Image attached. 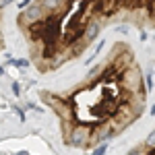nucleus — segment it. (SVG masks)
<instances>
[{"label":"nucleus","mask_w":155,"mask_h":155,"mask_svg":"<svg viewBox=\"0 0 155 155\" xmlns=\"http://www.w3.org/2000/svg\"><path fill=\"white\" fill-rule=\"evenodd\" d=\"M106 149H107V145H106V143H99V147H95L91 155H104V153H106Z\"/></svg>","instance_id":"nucleus-6"},{"label":"nucleus","mask_w":155,"mask_h":155,"mask_svg":"<svg viewBox=\"0 0 155 155\" xmlns=\"http://www.w3.org/2000/svg\"><path fill=\"white\" fill-rule=\"evenodd\" d=\"M118 85H120V89H124L128 93H141V91H145L143 89V74H141V71L137 66H128L126 71L120 72Z\"/></svg>","instance_id":"nucleus-1"},{"label":"nucleus","mask_w":155,"mask_h":155,"mask_svg":"<svg viewBox=\"0 0 155 155\" xmlns=\"http://www.w3.org/2000/svg\"><path fill=\"white\" fill-rule=\"evenodd\" d=\"M99 31H101V23H99V19H97V15H93L87 23H85L83 31H81V39H83V44H91L93 39H97L99 35Z\"/></svg>","instance_id":"nucleus-4"},{"label":"nucleus","mask_w":155,"mask_h":155,"mask_svg":"<svg viewBox=\"0 0 155 155\" xmlns=\"http://www.w3.org/2000/svg\"><path fill=\"white\" fill-rule=\"evenodd\" d=\"M12 91H15V95H19V93H21V89H19V85H17V83H12Z\"/></svg>","instance_id":"nucleus-10"},{"label":"nucleus","mask_w":155,"mask_h":155,"mask_svg":"<svg viewBox=\"0 0 155 155\" xmlns=\"http://www.w3.org/2000/svg\"><path fill=\"white\" fill-rule=\"evenodd\" d=\"M126 155H149V151H147L145 147H134V149H130Z\"/></svg>","instance_id":"nucleus-5"},{"label":"nucleus","mask_w":155,"mask_h":155,"mask_svg":"<svg viewBox=\"0 0 155 155\" xmlns=\"http://www.w3.org/2000/svg\"><path fill=\"white\" fill-rule=\"evenodd\" d=\"M151 89H153V74L147 72V91H151Z\"/></svg>","instance_id":"nucleus-8"},{"label":"nucleus","mask_w":155,"mask_h":155,"mask_svg":"<svg viewBox=\"0 0 155 155\" xmlns=\"http://www.w3.org/2000/svg\"><path fill=\"white\" fill-rule=\"evenodd\" d=\"M91 126L89 124H72L68 134H66V143L72 145V147H77V149H85V147H89V139H91Z\"/></svg>","instance_id":"nucleus-2"},{"label":"nucleus","mask_w":155,"mask_h":155,"mask_svg":"<svg viewBox=\"0 0 155 155\" xmlns=\"http://www.w3.org/2000/svg\"><path fill=\"white\" fill-rule=\"evenodd\" d=\"M12 66H19V68H25V66H29V62L27 60H11Z\"/></svg>","instance_id":"nucleus-7"},{"label":"nucleus","mask_w":155,"mask_h":155,"mask_svg":"<svg viewBox=\"0 0 155 155\" xmlns=\"http://www.w3.org/2000/svg\"><path fill=\"white\" fill-rule=\"evenodd\" d=\"M29 4H31V0H23V2H21V4H19V8H21V11H23L25 6H29Z\"/></svg>","instance_id":"nucleus-9"},{"label":"nucleus","mask_w":155,"mask_h":155,"mask_svg":"<svg viewBox=\"0 0 155 155\" xmlns=\"http://www.w3.org/2000/svg\"><path fill=\"white\" fill-rule=\"evenodd\" d=\"M48 15H46V11H44V6L39 4V2H31V6H25L23 11H21V15H19V25L23 27V29H27L29 25L37 23V21H41V19H46Z\"/></svg>","instance_id":"nucleus-3"}]
</instances>
